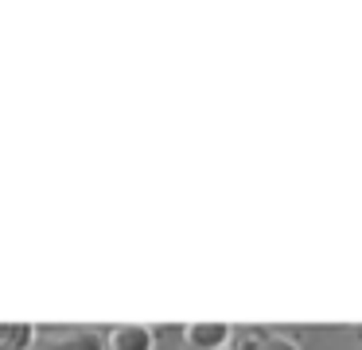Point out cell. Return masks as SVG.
<instances>
[{
    "label": "cell",
    "mask_w": 362,
    "mask_h": 350,
    "mask_svg": "<svg viewBox=\"0 0 362 350\" xmlns=\"http://www.w3.org/2000/svg\"><path fill=\"white\" fill-rule=\"evenodd\" d=\"M234 327L230 323H187L183 327V342L187 350H226Z\"/></svg>",
    "instance_id": "obj_1"
},
{
    "label": "cell",
    "mask_w": 362,
    "mask_h": 350,
    "mask_svg": "<svg viewBox=\"0 0 362 350\" xmlns=\"http://www.w3.org/2000/svg\"><path fill=\"white\" fill-rule=\"evenodd\" d=\"M110 350H156V334L144 323H117L110 334H105Z\"/></svg>",
    "instance_id": "obj_2"
},
{
    "label": "cell",
    "mask_w": 362,
    "mask_h": 350,
    "mask_svg": "<svg viewBox=\"0 0 362 350\" xmlns=\"http://www.w3.org/2000/svg\"><path fill=\"white\" fill-rule=\"evenodd\" d=\"M43 350H110V342H105V334H98V331L74 327V331H59L55 339H47Z\"/></svg>",
    "instance_id": "obj_3"
},
{
    "label": "cell",
    "mask_w": 362,
    "mask_h": 350,
    "mask_svg": "<svg viewBox=\"0 0 362 350\" xmlns=\"http://www.w3.org/2000/svg\"><path fill=\"white\" fill-rule=\"evenodd\" d=\"M35 327L32 323H0V350H32Z\"/></svg>",
    "instance_id": "obj_4"
},
{
    "label": "cell",
    "mask_w": 362,
    "mask_h": 350,
    "mask_svg": "<svg viewBox=\"0 0 362 350\" xmlns=\"http://www.w3.org/2000/svg\"><path fill=\"white\" fill-rule=\"evenodd\" d=\"M261 339H265V331H257V327H234L226 350H261Z\"/></svg>",
    "instance_id": "obj_5"
},
{
    "label": "cell",
    "mask_w": 362,
    "mask_h": 350,
    "mask_svg": "<svg viewBox=\"0 0 362 350\" xmlns=\"http://www.w3.org/2000/svg\"><path fill=\"white\" fill-rule=\"evenodd\" d=\"M261 350H304L292 334L284 331H265V339H261Z\"/></svg>",
    "instance_id": "obj_6"
}]
</instances>
